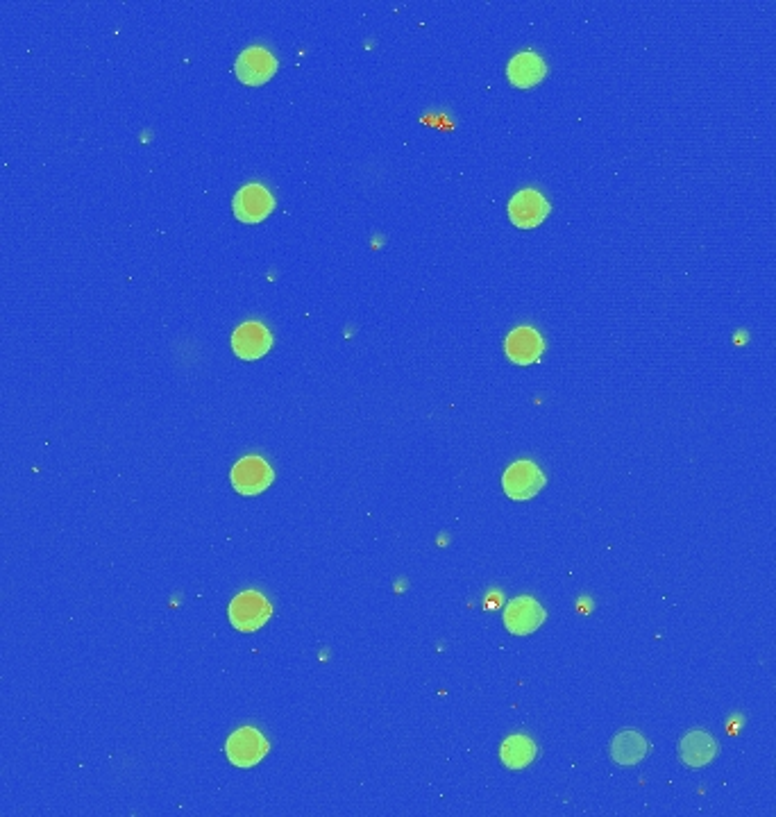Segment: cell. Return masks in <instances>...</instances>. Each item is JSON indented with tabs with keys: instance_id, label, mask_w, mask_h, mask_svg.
Instances as JSON below:
<instances>
[{
	"instance_id": "5",
	"label": "cell",
	"mask_w": 776,
	"mask_h": 817,
	"mask_svg": "<svg viewBox=\"0 0 776 817\" xmlns=\"http://www.w3.org/2000/svg\"><path fill=\"white\" fill-rule=\"evenodd\" d=\"M277 71V60L268 53L266 48L252 46L246 48L243 53L236 57L234 73L243 84H250V87H259V84L268 82Z\"/></svg>"
},
{
	"instance_id": "14",
	"label": "cell",
	"mask_w": 776,
	"mask_h": 817,
	"mask_svg": "<svg viewBox=\"0 0 776 817\" xmlns=\"http://www.w3.org/2000/svg\"><path fill=\"white\" fill-rule=\"evenodd\" d=\"M502 761L506 763V768L511 770H522L536 758V745L534 740L527 736H511L504 740V745L500 749Z\"/></svg>"
},
{
	"instance_id": "7",
	"label": "cell",
	"mask_w": 776,
	"mask_h": 817,
	"mask_svg": "<svg viewBox=\"0 0 776 817\" xmlns=\"http://www.w3.org/2000/svg\"><path fill=\"white\" fill-rule=\"evenodd\" d=\"M550 214V202L534 189H522L509 202V218L516 227L531 230L541 225Z\"/></svg>"
},
{
	"instance_id": "11",
	"label": "cell",
	"mask_w": 776,
	"mask_h": 817,
	"mask_svg": "<svg viewBox=\"0 0 776 817\" xmlns=\"http://www.w3.org/2000/svg\"><path fill=\"white\" fill-rule=\"evenodd\" d=\"M547 73V66L543 62L541 55L536 53H520L513 57L506 66V75H509L511 84H516L520 89H529V87H536L538 82L545 78Z\"/></svg>"
},
{
	"instance_id": "8",
	"label": "cell",
	"mask_w": 776,
	"mask_h": 817,
	"mask_svg": "<svg viewBox=\"0 0 776 817\" xmlns=\"http://www.w3.org/2000/svg\"><path fill=\"white\" fill-rule=\"evenodd\" d=\"M543 622H545L543 606L536 600H531V597H516V600L509 602L504 611V625L516 636L534 634Z\"/></svg>"
},
{
	"instance_id": "12",
	"label": "cell",
	"mask_w": 776,
	"mask_h": 817,
	"mask_svg": "<svg viewBox=\"0 0 776 817\" xmlns=\"http://www.w3.org/2000/svg\"><path fill=\"white\" fill-rule=\"evenodd\" d=\"M679 754L690 768H704L718 754V743L704 731H690L679 743Z\"/></svg>"
},
{
	"instance_id": "3",
	"label": "cell",
	"mask_w": 776,
	"mask_h": 817,
	"mask_svg": "<svg viewBox=\"0 0 776 817\" xmlns=\"http://www.w3.org/2000/svg\"><path fill=\"white\" fill-rule=\"evenodd\" d=\"M232 209L234 216L239 218L241 223L255 225L264 221V218L273 212L275 198L273 193L266 187H261V184H246V187L239 189V193L234 196Z\"/></svg>"
},
{
	"instance_id": "13",
	"label": "cell",
	"mask_w": 776,
	"mask_h": 817,
	"mask_svg": "<svg viewBox=\"0 0 776 817\" xmlns=\"http://www.w3.org/2000/svg\"><path fill=\"white\" fill-rule=\"evenodd\" d=\"M647 740L638 734V731H622L615 736L611 745V754L615 763L620 765H636L647 756Z\"/></svg>"
},
{
	"instance_id": "2",
	"label": "cell",
	"mask_w": 776,
	"mask_h": 817,
	"mask_svg": "<svg viewBox=\"0 0 776 817\" xmlns=\"http://www.w3.org/2000/svg\"><path fill=\"white\" fill-rule=\"evenodd\" d=\"M502 486L511 500H531L534 495L541 493V488L545 486V477L536 463L518 461L506 468Z\"/></svg>"
},
{
	"instance_id": "9",
	"label": "cell",
	"mask_w": 776,
	"mask_h": 817,
	"mask_svg": "<svg viewBox=\"0 0 776 817\" xmlns=\"http://www.w3.org/2000/svg\"><path fill=\"white\" fill-rule=\"evenodd\" d=\"M273 345V336L268 332L266 325L257 323V320H248L236 327V332L232 334V348L236 355L246 361L264 357Z\"/></svg>"
},
{
	"instance_id": "6",
	"label": "cell",
	"mask_w": 776,
	"mask_h": 817,
	"mask_svg": "<svg viewBox=\"0 0 776 817\" xmlns=\"http://www.w3.org/2000/svg\"><path fill=\"white\" fill-rule=\"evenodd\" d=\"M273 482V468L261 457H243L232 468V486L241 495H259Z\"/></svg>"
},
{
	"instance_id": "4",
	"label": "cell",
	"mask_w": 776,
	"mask_h": 817,
	"mask_svg": "<svg viewBox=\"0 0 776 817\" xmlns=\"http://www.w3.org/2000/svg\"><path fill=\"white\" fill-rule=\"evenodd\" d=\"M266 752H268L266 738L252 727L234 731L225 743V754L236 768H252V765H257L261 758L266 756Z\"/></svg>"
},
{
	"instance_id": "10",
	"label": "cell",
	"mask_w": 776,
	"mask_h": 817,
	"mask_svg": "<svg viewBox=\"0 0 776 817\" xmlns=\"http://www.w3.org/2000/svg\"><path fill=\"white\" fill-rule=\"evenodd\" d=\"M506 355L513 361V364L518 366H529L534 364V361L541 359L543 350H545V343H543V336L538 334L534 327H516L509 336H506Z\"/></svg>"
},
{
	"instance_id": "1",
	"label": "cell",
	"mask_w": 776,
	"mask_h": 817,
	"mask_svg": "<svg viewBox=\"0 0 776 817\" xmlns=\"http://www.w3.org/2000/svg\"><path fill=\"white\" fill-rule=\"evenodd\" d=\"M271 618V604L261 593L246 591L236 595L230 604V620L239 631H257Z\"/></svg>"
}]
</instances>
